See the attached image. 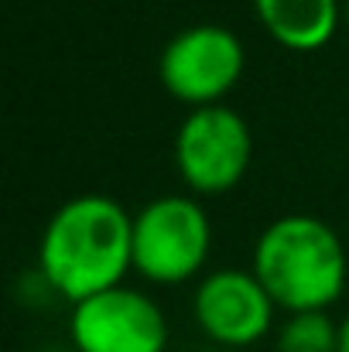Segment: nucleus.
Returning <instances> with one entry per match:
<instances>
[{
  "label": "nucleus",
  "mask_w": 349,
  "mask_h": 352,
  "mask_svg": "<svg viewBox=\"0 0 349 352\" xmlns=\"http://www.w3.org/2000/svg\"><path fill=\"white\" fill-rule=\"evenodd\" d=\"M38 267L52 291L79 305L134 270V216L110 195H76L45 226Z\"/></svg>",
  "instance_id": "obj_1"
},
{
  "label": "nucleus",
  "mask_w": 349,
  "mask_h": 352,
  "mask_svg": "<svg viewBox=\"0 0 349 352\" xmlns=\"http://www.w3.org/2000/svg\"><path fill=\"white\" fill-rule=\"evenodd\" d=\"M253 274L277 308L291 315L326 311L346 287V250L329 223L315 216H284L257 239Z\"/></svg>",
  "instance_id": "obj_2"
},
{
  "label": "nucleus",
  "mask_w": 349,
  "mask_h": 352,
  "mask_svg": "<svg viewBox=\"0 0 349 352\" xmlns=\"http://www.w3.org/2000/svg\"><path fill=\"white\" fill-rule=\"evenodd\" d=\"M209 216L189 195H161L134 216V270L151 284H182L209 256Z\"/></svg>",
  "instance_id": "obj_3"
},
{
  "label": "nucleus",
  "mask_w": 349,
  "mask_h": 352,
  "mask_svg": "<svg viewBox=\"0 0 349 352\" xmlns=\"http://www.w3.org/2000/svg\"><path fill=\"white\" fill-rule=\"evenodd\" d=\"M253 154L250 126L236 110L213 103L195 107L175 137V164L182 182L199 195H223L246 175Z\"/></svg>",
  "instance_id": "obj_4"
},
{
  "label": "nucleus",
  "mask_w": 349,
  "mask_h": 352,
  "mask_svg": "<svg viewBox=\"0 0 349 352\" xmlns=\"http://www.w3.org/2000/svg\"><path fill=\"white\" fill-rule=\"evenodd\" d=\"M243 45L223 24H195L178 31L161 52V82L165 89L195 107L220 103L243 76Z\"/></svg>",
  "instance_id": "obj_5"
},
{
  "label": "nucleus",
  "mask_w": 349,
  "mask_h": 352,
  "mask_svg": "<svg viewBox=\"0 0 349 352\" xmlns=\"http://www.w3.org/2000/svg\"><path fill=\"white\" fill-rule=\"evenodd\" d=\"M69 339L76 352H165L168 318L147 294L120 284L72 305Z\"/></svg>",
  "instance_id": "obj_6"
},
{
  "label": "nucleus",
  "mask_w": 349,
  "mask_h": 352,
  "mask_svg": "<svg viewBox=\"0 0 349 352\" xmlns=\"http://www.w3.org/2000/svg\"><path fill=\"white\" fill-rule=\"evenodd\" d=\"M274 298L253 270H216L202 277L192 298V311L206 339L243 349L260 342L274 325Z\"/></svg>",
  "instance_id": "obj_7"
},
{
  "label": "nucleus",
  "mask_w": 349,
  "mask_h": 352,
  "mask_svg": "<svg viewBox=\"0 0 349 352\" xmlns=\"http://www.w3.org/2000/svg\"><path fill=\"white\" fill-rule=\"evenodd\" d=\"M264 31L288 52H319L339 28V0H253Z\"/></svg>",
  "instance_id": "obj_8"
},
{
  "label": "nucleus",
  "mask_w": 349,
  "mask_h": 352,
  "mask_svg": "<svg viewBox=\"0 0 349 352\" xmlns=\"http://www.w3.org/2000/svg\"><path fill=\"white\" fill-rule=\"evenodd\" d=\"M277 352H339V325L326 311H302L277 332Z\"/></svg>",
  "instance_id": "obj_9"
},
{
  "label": "nucleus",
  "mask_w": 349,
  "mask_h": 352,
  "mask_svg": "<svg viewBox=\"0 0 349 352\" xmlns=\"http://www.w3.org/2000/svg\"><path fill=\"white\" fill-rule=\"evenodd\" d=\"M339 352H349V315L343 318V325H339Z\"/></svg>",
  "instance_id": "obj_10"
},
{
  "label": "nucleus",
  "mask_w": 349,
  "mask_h": 352,
  "mask_svg": "<svg viewBox=\"0 0 349 352\" xmlns=\"http://www.w3.org/2000/svg\"><path fill=\"white\" fill-rule=\"evenodd\" d=\"M346 17H349V0H346Z\"/></svg>",
  "instance_id": "obj_11"
}]
</instances>
